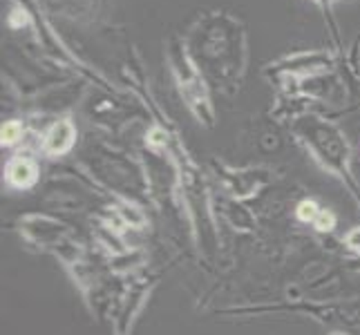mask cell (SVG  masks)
<instances>
[{
  "label": "cell",
  "mask_w": 360,
  "mask_h": 335,
  "mask_svg": "<svg viewBox=\"0 0 360 335\" xmlns=\"http://www.w3.org/2000/svg\"><path fill=\"white\" fill-rule=\"evenodd\" d=\"M347 244H349L356 253H360V228L354 230V232H349V237H347Z\"/></svg>",
  "instance_id": "cell-7"
},
{
  "label": "cell",
  "mask_w": 360,
  "mask_h": 335,
  "mask_svg": "<svg viewBox=\"0 0 360 335\" xmlns=\"http://www.w3.org/2000/svg\"><path fill=\"white\" fill-rule=\"evenodd\" d=\"M25 22H27V16H25V11H20V9H16L14 14L9 16L11 27H20V25H25Z\"/></svg>",
  "instance_id": "cell-6"
},
{
  "label": "cell",
  "mask_w": 360,
  "mask_h": 335,
  "mask_svg": "<svg viewBox=\"0 0 360 335\" xmlns=\"http://www.w3.org/2000/svg\"><path fill=\"white\" fill-rule=\"evenodd\" d=\"M318 213H320V208H318V204L316 202H302L300 206H297V217H300L302 221H311L314 223V219L318 217Z\"/></svg>",
  "instance_id": "cell-4"
},
{
  "label": "cell",
  "mask_w": 360,
  "mask_h": 335,
  "mask_svg": "<svg viewBox=\"0 0 360 335\" xmlns=\"http://www.w3.org/2000/svg\"><path fill=\"white\" fill-rule=\"evenodd\" d=\"M74 126H72V121L63 119V121H58L52 126V130L47 132L45 136V152L47 155H63L68 152L72 143H74Z\"/></svg>",
  "instance_id": "cell-1"
},
{
  "label": "cell",
  "mask_w": 360,
  "mask_h": 335,
  "mask_svg": "<svg viewBox=\"0 0 360 335\" xmlns=\"http://www.w3.org/2000/svg\"><path fill=\"white\" fill-rule=\"evenodd\" d=\"M333 223H336V217H333L329 210H320L318 217L314 219V226L318 230H331L333 228Z\"/></svg>",
  "instance_id": "cell-5"
},
{
  "label": "cell",
  "mask_w": 360,
  "mask_h": 335,
  "mask_svg": "<svg viewBox=\"0 0 360 335\" xmlns=\"http://www.w3.org/2000/svg\"><path fill=\"white\" fill-rule=\"evenodd\" d=\"M336 335H340V333H336Z\"/></svg>",
  "instance_id": "cell-9"
},
{
  "label": "cell",
  "mask_w": 360,
  "mask_h": 335,
  "mask_svg": "<svg viewBox=\"0 0 360 335\" xmlns=\"http://www.w3.org/2000/svg\"><path fill=\"white\" fill-rule=\"evenodd\" d=\"M36 175H39V170H36V164L32 159H16L14 164L9 166L7 170V179L11 185H16V188H30V185L36 181Z\"/></svg>",
  "instance_id": "cell-2"
},
{
  "label": "cell",
  "mask_w": 360,
  "mask_h": 335,
  "mask_svg": "<svg viewBox=\"0 0 360 335\" xmlns=\"http://www.w3.org/2000/svg\"><path fill=\"white\" fill-rule=\"evenodd\" d=\"M164 136H166V134L161 132V130H153V132H150V143H153V145H161V143H164Z\"/></svg>",
  "instance_id": "cell-8"
},
{
  "label": "cell",
  "mask_w": 360,
  "mask_h": 335,
  "mask_svg": "<svg viewBox=\"0 0 360 335\" xmlns=\"http://www.w3.org/2000/svg\"><path fill=\"white\" fill-rule=\"evenodd\" d=\"M20 132H22V128H20V123L18 121H9V123H5L3 126V143L5 145H11V143H16L18 139H20Z\"/></svg>",
  "instance_id": "cell-3"
}]
</instances>
